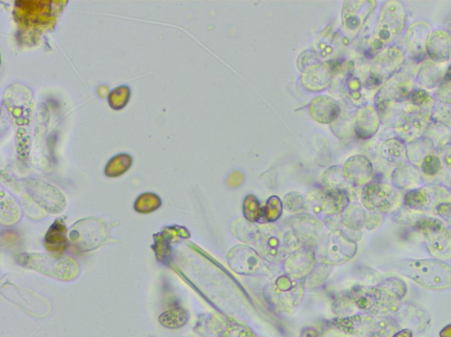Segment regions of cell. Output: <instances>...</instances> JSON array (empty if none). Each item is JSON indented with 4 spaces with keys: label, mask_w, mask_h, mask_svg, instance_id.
<instances>
[{
    "label": "cell",
    "mask_w": 451,
    "mask_h": 337,
    "mask_svg": "<svg viewBox=\"0 0 451 337\" xmlns=\"http://www.w3.org/2000/svg\"><path fill=\"white\" fill-rule=\"evenodd\" d=\"M339 113L338 104L330 97L318 98L312 104V116L319 122H332L339 116Z\"/></svg>",
    "instance_id": "cell-13"
},
{
    "label": "cell",
    "mask_w": 451,
    "mask_h": 337,
    "mask_svg": "<svg viewBox=\"0 0 451 337\" xmlns=\"http://www.w3.org/2000/svg\"><path fill=\"white\" fill-rule=\"evenodd\" d=\"M359 309L372 315L386 316L397 312L402 298L385 282L382 287H359L352 294Z\"/></svg>",
    "instance_id": "cell-2"
},
{
    "label": "cell",
    "mask_w": 451,
    "mask_h": 337,
    "mask_svg": "<svg viewBox=\"0 0 451 337\" xmlns=\"http://www.w3.org/2000/svg\"><path fill=\"white\" fill-rule=\"evenodd\" d=\"M393 268L427 289L451 287V267L439 260H407L395 264Z\"/></svg>",
    "instance_id": "cell-1"
},
{
    "label": "cell",
    "mask_w": 451,
    "mask_h": 337,
    "mask_svg": "<svg viewBox=\"0 0 451 337\" xmlns=\"http://www.w3.org/2000/svg\"><path fill=\"white\" fill-rule=\"evenodd\" d=\"M364 205L371 210L389 212L400 207L402 198L400 191L391 185L373 184L366 186L362 194Z\"/></svg>",
    "instance_id": "cell-6"
},
{
    "label": "cell",
    "mask_w": 451,
    "mask_h": 337,
    "mask_svg": "<svg viewBox=\"0 0 451 337\" xmlns=\"http://www.w3.org/2000/svg\"><path fill=\"white\" fill-rule=\"evenodd\" d=\"M451 194L441 185L411 190L405 195L404 203L416 211H429L442 203L450 202Z\"/></svg>",
    "instance_id": "cell-7"
},
{
    "label": "cell",
    "mask_w": 451,
    "mask_h": 337,
    "mask_svg": "<svg viewBox=\"0 0 451 337\" xmlns=\"http://www.w3.org/2000/svg\"><path fill=\"white\" fill-rule=\"evenodd\" d=\"M302 337H320V336L315 329L308 328L303 330Z\"/></svg>",
    "instance_id": "cell-29"
},
{
    "label": "cell",
    "mask_w": 451,
    "mask_h": 337,
    "mask_svg": "<svg viewBox=\"0 0 451 337\" xmlns=\"http://www.w3.org/2000/svg\"><path fill=\"white\" fill-rule=\"evenodd\" d=\"M431 149H432V142H430V140H421L420 142L413 143L410 148H408V158L413 163H423L425 158L430 155Z\"/></svg>",
    "instance_id": "cell-22"
},
{
    "label": "cell",
    "mask_w": 451,
    "mask_h": 337,
    "mask_svg": "<svg viewBox=\"0 0 451 337\" xmlns=\"http://www.w3.org/2000/svg\"><path fill=\"white\" fill-rule=\"evenodd\" d=\"M437 215L441 216L451 228V203H442L436 209Z\"/></svg>",
    "instance_id": "cell-27"
},
{
    "label": "cell",
    "mask_w": 451,
    "mask_h": 337,
    "mask_svg": "<svg viewBox=\"0 0 451 337\" xmlns=\"http://www.w3.org/2000/svg\"><path fill=\"white\" fill-rule=\"evenodd\" d=\"M398 327L394 320L384 319L375 323L373 331L369 337H392L397 333Z\"/></svg>",
    "instance_id": "cell-23"
},
{
    "label": "cell",
    "mask_w": 451,
    "mask_h": 337,
    "mask_svg": "<svg viewBox=\"0 0 451 337\" xmlns=\"http://www.w3.org/2000/svg\"><path fill=\"white\" fill-rule=\"evenodd\" d=\"M377 322L369 316H356L336 320V326L351 336L369 337Z\"/></svg>",
    "instance_id": "cell-12"
},
{
    "label": "cell",
    "mask_w": 451,
    "mask_h": 337,
    "mask_svg": "<svg viewBox=\"0 0 451 337\" xmlns=\"http://www.w3.org/2000/svg\"><path fill=\"white\" fill-rule=\"evenodd\" d=\"M415 228L423 234L427 247L437 259H451V231L436 218L420 217Z\"/></svg>",
    "instance_id": "cell-3"
},
{
    "label": "cell",
    "mask_w": 451,
    "mask_h": 337,
    "mask_svg": "<svg viewBox=\"0 0 451 337\" xmlns=\"http://www.w3.org/2000/svg\"><path fill=\"white\" fill-rule=\"evenodd\" d=\"M21 264L56 279L69 280L77 274V266L70 258H52L45 255H24L19 257Z\"/></svg>",
    "instance_id": "cell-4"
},
{
    "label": "cell",
    "mask_w": 451,
    "mask_h": 337,
    "mask_svg": "<svg viewBox=\"0 0 451 337\" xmlns=\"http://www.w3.org/2000/svg\"><path fill=\"white\" fill-rule=\"evenodd\" d=\"M130 96V91L128 88L124 86L117 88L110 96V103L111 107L114 108H120L125 107V104L128 102Z\"/></svg>",
    "instance_id": "cell-25"
},
{
    "label": "cell",
    "mask_w": 451,
    "mask_h": 337,
    "mask_svg": "<svg viewBox=\"0 0 451 337\" xmlns=\"http://www.w3.org/2000/svg\"><path fill=\"white\" fill-rule=\"evenodd\" d=\"M426 51L436 63L449 61L451 58V33L440 29L430 34L426 44Z\"/></svg>",
    "instance_id": "cell-11"
},
{
    "label": "cell",
    "mask_w": 451,
    "mask_h": 337,
    "mask_svg": "<svg viewBox=\"0 0 451 337\" xmlns=\"http://www.w3.org/2000/svg\"><path fill=\"white\" fill-rule=\"evenodd\" d=\"M427 106L429 102L418 107V109H409L402 113L396 125L398 135L407 140L419 136L429 122L431 112Z\"/></svg>",
    "instance_id": "cell-8"
},
{
    "label": "cell",
    "mask_w": 451,
    "mask_h": 337,
    "mask_svg": "<svg viewBox=\"0 0 451 337\" xmlns=\"http://www.w3.org/2000/svg\"><path fill=\"white\" fill-rule=\"evenodd\" d=\"M382 156L389 163L400 165L404 162L405 156L404 143L397 139L387 140L382 145Z\"/></svg>",
    "instance_id": "cell-20"
},
{
    "label": "cell",
    "mask_w": 451,
    "mask_h": 337,
    "mask_svg": "<svg viewBox=\"0 0 451 337\" xmlns=\"http://www.w3.org/2000/svg\"><path fill=\"white\" fill-rule=\"evenodd\" d=\"M348 165L350 168V176L355 181L364 182L371 176V163L364 156H354L348 160Z\"/></svg>",
    "instance_id": "cell-19"
},
{
    "label": "cell",
    "mask_w": 451,
    "mask_h": 337,
    "mask_svg": "<svg viewBox=\"0 0 451 337\" xmlns=\"http://www.w3.org/2000/svg\"><path fill=\"white\" fill-rule=\"evenodd\" d=\"M438 119L443 124H451V108L441 107L436 113Z\"/></svg>",
    "instance_id": "cell-28"
},
{
    "label": "cell",
    "mask_w": 451,
    "mask_h": 337,
    "mask_svg": "<svg viewBox=\"0 0 451 337\" xmlns=\"http://www.w3.org/2000/svg\"><path fill=\"white\" fill-rule=\"evenodd\" d=\"M380 125V120L373 107H366L359 113L356 124V131L362 138L375 135Z\"/></svg>",
    "instance_id": "cell-15"
},
{
    "label": "cell",
    "mask_w": 451,
    "mask_h": 337,
    "mask_svg": "<svg viewBox=\"0 0 451 337\" xmlns=\"http://www.w3.org/2000/svg\"><path fill=\"white\" fill-rule=\"evenodd\" d=\"M440 336L442 337H451V325L447 326L445 329H443L442 332L440 333Z\"/></svg>",
    "instance_id": "cell-32"
},
{
    "label": "cell",
    "mask_w": 451,
    "mask_h": 337,
    "mask_svg": "<svg viewBox=\"0 0 451 337\" xmlns=\"http://www.w3.org/2000/svg\"><path fill=\"white\" fill-rule=\"evenodd\" d=\"M450 33H451V26H450Z\"/></svg>",
    "instance_id": "cell-33"
},
{
    "label": "cell",
    "mask_w": 451,
    "mask_h": 337,
    "mask_svg": "<svg viewBox=\"0 0 451 337\" xmlns=\"http://www.w3.org/2000/svg\"><path fill=\"white\" fill-rule=\"evenodd\" d=\"M414 86V78L407 72H398L391 76L379 91L377 103L382 106L390 101H404L409 99Z\"/></svg>",
    "instance_id": "cell-9"
},
{
    "label": "cell",
    "mask_w": 451,
    "mask_h": 337,
    "mask_svg": "<svg viewBox=\"0 0 451 337\" xmlns=\"http://www.w3.org/2000/svg\"><path fill=\"white\" fill-rule=\"evenodd\" d=\"M45 245L49 251L54 253H61L67 247V239L65 237V224L60 221H55L45 237Z\"/></svg>",
    "instance_id": "cell-16"
},
{
    "label": "cell",
    "mask_w": 451,
    "mask_h": 337,
    "mask_svg": "<svg viewBox=\"0 0 451 337\" xmlns=\"http://www.w3.org/2000/svg\"><path fill=\"white\" fill-rule=\"evenodd\" d=\"M188 313L182 309H174L162 313L158 320L161 325L167 329H176L182 328L187 323Z\"/></svg>",
    "instance_id": "cell-18"
},
{
    "label": "cell",
    "mask_w": 451,
    "mask_h": 337,
    "mask_svg": "<svg viewBox=\"0 0 451 337\" xmlns=\"http://www.w3.org/2000/svg\"><path fill=\"white\" fill-rule=\"evenodd\" d=\"M420 174L414 167L409 165H403L393 172L392 182L397 188L405 189L419 184Z\"/></svg>",
    "instance_id": "cell-17"
},
{
    "label": "cell",
    "mask_w": 451,
    "mask_h": 337,
    "mask_svg": "<svg viewBox=\"0 0 451 337\" xmlns=\"http://www.w3.org/2000/svg\"><path fill=\"white\" fill-rule=\"evenodd\" d=\"M430 35L429 26L424 22H419L414 24L408 33V40L411 54L415 59L423 57L424 51L426 50V44Z\"/></svg>",
    "instance_id": "cell-14"
},
{
    "label": "cell",
    "mask_w": 451,
    "mask_h": 337,
    "mask_svg": "<svg viewBox=\"0 0 451 337\" xmlns=\"http://www.w3.org/2000/svg\"><path fill=\"white\" fill-rule=\"evenodd\" d=\"M392 337H413V333H411L410 329H403L400 331L397 332Z\"/></svg>",
    "instance_id": "cell-30"
},
{
    "label": "cell",
    "mask_w": 451,
    "mask_h": 337,
    "mask_svg": "<svg viewBox=\"0 0 451 337\" xmlns=\"http://www.w3.org/2000/svg\"><path fill=\"white\" fill-rule=\"evenodd\" d=\"M407 21L404 6L398 1H390L382 8L379 21L378 39L374 42L377 50L385 42L392 40L394 36L403 30Z\"/></svg>",
    "instance_id": "cell-5"
},
{
    "label": "cell",
    "mask_w": 451,
    "mask_h": 337,
    "mask_svg": "<svg viewBox=\"0 0 451 337\" xmlns=\"http://www.w3.org/2000/svg\"><path fill=\"white\" fill-rule=\"evenodd\" d=\"M442 162L436 155L431 154L421 163V170L425 175L434 176L442 169Z\"/></svg>",
    "instance_id": "cell-24"
},
{
    "label": "cell",
    "mask_w": 451,
    "mask_h": 337,
    "mask_svg": "<svg viewBox=\"0 0 451 337\" xmlns=\"http://www.w3.org/2000/svg\"><path fill=\"white\" fill-rule=\"evenodd\" d=\"M444 160H445V163L448 167V169L450 171V178H451V148L448 149L446 152V155L444 156Z\"/></svg>",
    "instance_id": "cell-31"
},
{
    "label": "cell",
    "mask_w": 451,
    "mask_h": 337,
    "mask_svg": "<svg viewBox=\"0 0 451 337\" xmlns=\"http://www.w3.org/2000/svg\"><path fill=\"white\" fill-rule=\"evenodd\" d=\"M437 96L441 101L446 104H451V65L445 72L442 84H440Z\"/></svg>",
    "instance_id": "cell-26"
},
{
    "label": "cell",
    "mask_w": 451,
    "mask_h": 337,
    "mask_svg": "<svg viewBox=\"0 0 451 337\" xmlns=\"http://www.w3.org/2000/svg\"><path fill=\"white\" fill-rule=\"evenodd\" d=\"M445 73H443L439 66L436 64H427L421 69L419 80L421 86L427 88H433L442 84Z\"/></svg>",
    "instance_id": "cell-21"
},
{
    "label": "cell",
    "mask_w": 451,
    "mask_h": 337,
    "mask_svg": "<svg viewBox=\"0 0 451 337\" xmlns=\"http://www.w3.org/2000/svg\"><path fill=\"white\" fill-rule=\"evenodd\" d=\"M404 52L400 48L395 47V46L387 48L379 55L377 63H375L373 76L369 78V81H371L373 86L374 84L375 86H378L384 78L394 74L400 65L404 63Z\"/></svg>",
    "instance_id": "cell-10"
}]
</instances>
